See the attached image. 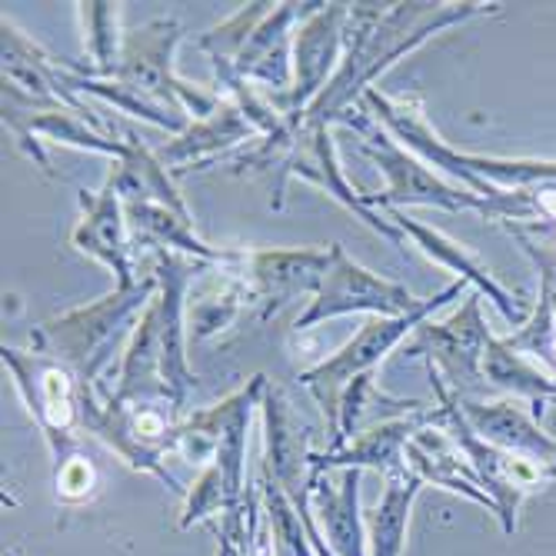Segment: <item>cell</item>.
I'll list each match as a JSON object with an SVG mask.
<instances>
[{
  "label": "cell",
  "mask_w": 556,
  "mask_h": 556,
  "mask_svg": "<svg viewBox=\"0 0 556 556\" xmlns=\"http://www.w3.org/2000/svg\"><path fill=\"white\" fill-rule=\"evenodd\" d=\"M261 410H264V430H267V477L280 483V490L293 503H307L314 430L303 424V417H296L293 403L277 387H267Z\"/></svg>",
  "instance_id": "obj_19"
},
{
  "label": "cell",
  "mask_w": 556,
  "mask_h": 556,
  "mask_svg": "<svg viewBox=\"0 0 556 556\" xmlns=\"http://www.w3.org/2000/svg\"><path fill=\"white\" fill-rule=\"evenodd\" d=\"M80 24H84V47L90 54V67L84 74L90 77H114L121 64V4H108V0H90V4H77Z\"/></svg>",
  "instance_id": "obj_30"
},
{
  "label": "cell",
  "mask_w": 556,
  "mask_h": 556,
  "mask_svg": "<svg viewBox=\"0 0 556 556\" xmlns=\"http://www.w3.org/2000/svg\"><path fill=\"white\" fill-rule=\"evenodd\" d=\"M180 40H184V27L174 17H157L147 21L143 27L127 30L121 47V64L111 80L130 87L134 93L150 100V104L204 121L224 104V97L197 84H187L174 71V54Z\"/></svg>",
  "instance_id": "obj_7"
},
{
  "label": "cell",
  "mask_w": 556,
  "mask_h": 556,
  "mask_svg": "<svg viewBox=\"0 0 556 556\" xmlns=\"http://www.w3.org/2000/svg\"><path fill=\"white\" fill-rule=\"evenodd\" d=\"M364 108L396 143H403L433 170H443L464 190L490 204V217L500 224H533V197L540 190H556V161L533 157H486L450 147L427 121L417 97H387L377 87L364 93Z\"/></svg>",
  "instance_id": "obj_2"
},
{
  "label": "cell",
  "mask_w": 556,
  "mask_h": 556,
  "mask_svg": "<svg viewBox=\"0 0 556 556\" xmlns=\"http://www.w3.org/2000/svg\"><path fill=\"white\" fill-rule=\"evenodd\" d=\"M77 200H80V220L71 230L74 250L104 264L117 277V287H134L140 274L134 264V237L127 227L121 193L111 184H104L100 190H80Z\"/></svg>",
  "instance_id": "obj_18"
},
{
  "label": "cell",
  "mask_w": 556,
  "mask_h": 556,
  "mask_svg": "<svg viewBox=\"0 0 556 556\" xmlns=\"http://www.w3.org/2000/svg\"><path fill=\"white\" fill-rule=\"evenodd\" d=\"M361 137V150L383 170L387 187L380 193H364L374 211H403V207H440V211H477L490 217V204L460 184L443 180L430 164H424L407 147L396 143L364 108H353L343 121Z\"/></svg>",
  "instance_id": "obj_5"
},
{
  "label": "cell",
  "mask_w": 556,
  "mask_h": 556,
  "mask_svg": "<svg viewBox=\"0 0 556 556\" xmlns=\"http://www.w3.org/2000/svg\"><path fill=\"white\" fill-rule=\"evenodd\" d=\"M380 214H383L403 237L414 240V247H420L433 264L446 267L450 274H457L460 280H467L470 287H477L480 296L493 300V307H496L503 317H507L510 324H523V320L530 317V314L520 307V303H517V296H514L510 290H503V287L493 280V274L470 254V250H467L464 243L450 240L446 233H440V230H433V227H424L420 220L407 217V211H380Z\"/></svg>",
  "instance_id": "obj_23"
},
{
  "label": "cell",
  "mask_w": 556,
  "mask_h": 556,
  "mask_svg": "<svg viewBox=\"0 0 556 556\" xmlns=\"http://www.w3.org/2000/svg\"><path fill=\"white\" fill-rule=\"evenodd\" d=\"M257 140H261V134L247 121V114L237 104H230V100H224L211 117L190 121V127L184 134H177L174 140L157 147V157L177 177L187 170H204L217 157L237 150L240 143H257Z\"/></svg>",
  "instance_id": "obj_22"
},
{
  "label": "cell",
  "mask_w": 556,
  "mask_h": 556,
  "mask_svg": "<svg viewBox=\"0 0 556 556\" xmlns=\"http://www.w3.org/2000/svg\"><path fill=\"white\" fill-rule=\"evenodd\" d=\"M330 264V247H293V250H250L243 254V280L250 303H257V317L270 320L296 296L320 290L324 270Z\"/></svg>",
  "instance_id": "obj_15"
},
{
  "label": "cell",
  "mask_w": 556,
  "mask_h": 556,
  "mask_svg": "<svg viewBox=\"0 0 556 556\" xmlns=\"http://www.w3.org/2000/svg\"><path fill=\"white\" fill-rule=\"evenodd\" d=\"M361 473L330 470L311 477V514L333 556H367V523L361 517Z\"/></svg>",
  "instance_id": "obj_21"
},
{
  "label": "cell",
  "mask_w": 556,
  "mask_h": 556,
  "mask_svg": "<svg viewBox=\"0 0 556 556\" xmlns=\"http://www.w3.org/2000/svg\"><path fill=\"white\" fill-rule=\"evenodd\" d=\"M350 4H307L293 30V87L274 100L283 117H300L324 87L333 80L343 61V27Z\"/></svg>",
  "instance_id": "obj_12"
},
{
  "label": "cell",
  "mask_w": 556,
  "mask_h": 556,
  "mask_svg": "<svg viewBox=\"0 0 556 556\" xmlns=\"http://www.w3.org/2000/svg\"><path fill=\"white\" fill-rule=\"evenodd\" d=\"M503 227L510 230V237L520 243V250L533 261V267L540 274V296H546L553 303V314H556V243L530 233L520 224H503Z\"/></svg>",
  "instance_id": "obj_33"
},
{
  "label": "cell",
  "mask_w": 556,
  "mask_h": 556,
  "mask_svg": "<svg viewBox=\"0 0 556 556\" xmlns=\"http://www.w3.org/2000/svg\"><path fill=\"white\" fill-rule=\"evenodd\" d=\"M290 177H300V180L320 187L324 193H330L343 211H350L357 220H364L374 233H380L393 247H407V237H403L380 211L367 207L364 190H357V187L346 180V174L340 167V157H337V143H333V130L330 127L307 124V121L296 117L293 147H290V154L283 157V164L277 167V184H274V200H270L274 211L283 207L287 180Z\"/></svg>",
  "instance_id": "obj_11"
},
{
  "label": "cell",
  "mask_w": 556,
  "mask_h": 556,
  "mask_svg": "<svg viewBox=\"0 0 556 556\" xmlns=\"http://www.w3.org/2000/svg\"><path fill=\"white\" fill-rule=\"evenodd\" d=\"M493 11L496 4H350L343 61L300 121L320 127L340 124L396 61L414 54L430 37Z\"/></svg>",
  "instance_id": "obj_1"
},
{
  "label": "cell",
  "mask_w": 556,
  "mask_h": 556,
  "mask_svg": "<svg viewBox=\"0 0 556 556\" xmlns=\"http://www.w3.org/2000/svg\"><path fill=\"white\" fill-rule=\"evenodd\" d=\"M121 137L124 157L117 161V167H111L108 184L121 193L124 204H164L180 214H190L184 197L174 187V174L161 164L157 150H150L130 127L121 130Z\"/></svg>",
  "instance_id": "obj_26"
},
{
  "label": "cell",
  "mask_w": 556,
  "mask_h": 556,
  "mask_svg": "<svg viewBox=\"0 0 556 556\" xmlns=\"http://www.w3.org/2000/svg\"><path fill=\"white\" fill-rule=\"evenodd\" d=\"M80 424L117 457L143 473H154L170 490H184L167 470V453H174V433L180 417L167 403H127L114 393H100L84 387L80 396Z\"/></svg>",
  "instance_id": "obj_6"
},
{
  "label": "cell",
  "mask_w": 556,
  "mask_h": 556,
  "mask_svg": "<svg viewBox=\"0 0 556 556\" xmlns=\"http://www.w3.org/2000/svg\"><path fill=\"white\" fill-rule=\"evenodd\" d=\"M54 483H58V496L67 503H80L93 493L97 486V470L90 464V457L80 450L77 457H71L67 464L54 467Z\"/></svg>",
  "instance_id": "obj_34"
},
{
  "label": "cell",
  "mask_w": 556,
  "mask_h": 556,
  "mask_svg": "<svg viewBox=\"0 0 556 556\" xmlns=\"http://www.w3.org/2000/svg\"><path fill=\"white\" fill-rule=\"evenodd\" d=\"M460 414L467 424L493 446L514 453V457L533 464L549 480H556V440L540 427V420L527 410H520L514 400H460Z\"/></svg>",
  "instance_id": "obj_20"
},
{
  "label": "cell",
  "mask_w": 556,
  "mask_h": 556,
  "mask_svg": "<svg viewBox=\"0 0 556 556\" xmlns=\"http://www.w3.org/2000/svg\"><path fill=\"white\" fill-rule=\"evenodd\" d=\"M470 283L457 280L443 287L433 296H424V303L414 314H403V317H370L357 333H353L340 350H333L327 361H320L317 367L303 370L300 383L314 393V400L320 403V410L327 417V433L330 443L337 437V420H340V396L343 390L364 377V374H377V367L387 361V353L396 350L410 333H417L420 324H427L437 311H443L450 300H457Z\"/></svg>",
  "instance_id": "obj_4"
},
{
  "label": "cell",
  "mask_w": 556,
  "mask_h": 556,
  "mask_svg": "<svg viewBox=\"0 0 556 556\" xmlns=\"http://www.w3.org/2000/svg\"><path fill=\"white\" fill-rule=\"evenodd\" d=\"M0 361H4V367L11 370L14 387L27 403V414L34 417L40 437L47 440L54 467L77 457L80 453L77 430H84V424H80L84 387L74 377V370H67L54 357H47V353L17 350L8 343L0 346Z\"/></svg>",
  "instance_id": "obj_8"
},
{
  "label": "cell",
  "mask_w": 556,
  "mask_h": 556,
  "mask_svg": "<svg viewBox=\"0 0 556 556\" xmlns=\"http://www.w3.org/2000/svg\"><path fill=\"white\" fill-rule=\"evenodd\" d=\"M427 483L417 473H403L383 480V496L377 500V507L367 510V546L370 556H403V543H407V523L414 500L420 496Z\"/></svg>",
  "instance_id": "obj_29"
},
{
  "label": "cell",
  "mask_w": 556,
  "mask_h": 556,
  "mask_svg": "<svg viewBox=\"0 0 556 556\" xmlns=\"http://www.w3.org/2000/svg\"><path fill=\"white\" fill-rule=\"evenodd\" d=\"M553 403H556V400H553Z\"/></svg>",
  "instance_id": "obj_36"
},
{
  "label": "cell",
  "mask_w": 556,
  "mask_h": 556,
  "mask_svg": "<svg viewBox=\"0 0 556 556\" xmlns=\"http://www.w3.org/2000/svg\"><path fill=\"white\" fill-rule=\"evenodd\" d=\"M424 300H417L407 287L387 280L357 261L346 257L343 243H330V264L324 270L320 290L307 303V311L296 317V330H311L327 320L346 314H370V317H403L414 314Z\"/></svg>",
  "instance_id": "obj_10"
},
{
  "label": "cell",
  "mask_w": 556,
  "mask_h": 556,
  "mask_svg": "<svg viewBox=\"0 0 556 556\" xmlns=\"http://www.w3.org/2000/svg\"><path fill=\"white\" fill-rule=\"evenodd\" d=\"M407 467L410 473H417L424 483H433V486H446L453 493H464L483 507L496 510L490 493L483 490L480 477L473 473V467L467 464L464 450L457 446V440L450 437V430L443 424H430L424 427L410 446H407Z\"/></svg>",
  "instance_id": "obj_25"
},
{
  "label": "cell",
  "mask_w": 556,
  "mask_h": 556,
  "mask_svg": "<svg viewBox=\"0 0 556 556\" xmlns=\"http://www.w3.org/2000/svg\"><path fill=\"white\" fill-rule=\"evenodd\" d=\"M264 507H267V520L274 530L277 556H317L311 533H307V527H303V517L296 510V503L270 477H264Z\"/></svg>",
  "instance_id": "obj_31"
},
{
  "label": "cell",
  "mask_w": 556,
  "mask_h": 556,
  "mask_svg": "<svg viewBox=\"0 0 556 556\" xmlns=\"http://www.w3.org/2000/svg\"><path fill=\"white\" fill-rule=\"evenodd\" d=\"M483 380L496 390H507L533 407V417L540 420L546 403L556 400V380L527 353L503 343V337H493L483 357Z\"/></svg>",
  "instance_id": "obj_28"
},
{
  "label": "cell",
  "mask_w": 556,
  "mask_h": 556,
  "mask_svg": "<svg viewBox=\"0 0 556 556\" xmlns=\"http://www.w3.org/2000/svg\"><path fill=\"white\" fill-rule=\"evenodd\" d=\"M154 296L157 277L143 274L134 287H117L108 296L87 303V307H74L61 317L43 320L30 333V343L37 353H47V357L74 370L80 387L100 390V377L114 367L117 357H124L137 324Z\"/></svg>",
  "instance_id": "obj_3"
},
{
  "label": "cell",
  "mask_w": 556,
  "mask_h": 556,
  "mask_svg": "<svg viewBox=\"0 0 556 556\" xmlns=\"http://www.w3.org/2000/svg\"><path fill=\"white\" fill-rule=\"evenodd\" d=\"M480 293H467L460 311H453L446 320H427L417 327L414 340L403 346L407 357H424L430 370L440 374V380L450 387L453 396L460 400H480L483 390V357L493 340Z\"/></svg>",
  "instance_id": "obj_9"
},
{
  "label": "cell",
  "mask_w": 556,
  "mask_h": 556,
  "mask_svg": "<svg viewBox=\"0 0 556 556\" xmlns=\"http://www.w3.org/2000/svg\"><path fill=\"white\" fill-rule=\"evenodd\" d=\"M217 556H237V546H233V543L224 536V540H220V549H217Z\"/></svg>",
  "instance_id": "obj_35"
},
{
  "label": "cell",
  "mask_w": 556,
  "mask_h": 556,
  "mask_svg": "<svg viewBox=\"0 0 556 556\" xmlns=\"http://www.w3.org/2000/svg\"><path fill=\"white\" fill-rule=\"evenodd\" d=\"M0 58H4V84L24 93L27 100H40V104H58L77 111L90 127L100 134H117L114 127H104L84 97L71 90V61L50 58L40 43H34L14 21H0Z\"/></svg>",
  "instance_id": "obj_14"
},
{
  "label": "cell",
  "mask_w": 556,
  "mask_h": 556,
  "mask_svg": "<svg viewBox=\"0 0 556 556\" xmlns=\"http://www.w3.org/2000/svg\"><path fill=\"white\" fill-rule=\"evenodd\" d=\"M503 343L527 353L530 361H536L556 380V314L546 296H536V307L530 311V317L520 324L517 333L503 337Z\"/></svg>",
  "instance_id": "obj_32"
},
{
  "label": "cell",
  "mask_w": 556,
  "mask_h": 556,
  "mask_svg": "<svg viewBox=\"0 0 556 556\" xmlns=\"http://www.w3.org/2000/svg\"><path fill=\"white\" fill-rule=\"evenodd\" d=\"M124 211H127L134 247H147V250H154V254L157 250H167V254H180L207 267L230 264L237 257L233 250H220V247H211L207 240H200L190 214H180L164 204H124Z\"/></svg>",
  "instance_id": "obj_24"
},
{
  "label": "cell",
  "mask_w": 556,
  "mask_h": 556,
  "mask_svg": "<svg viewBox=\"0 0 556 556\" xmlns=\"http://www.w3.org/2000/svg\"><path fill=\"white\" fill-rule=\"evenodd\" d=\"M267 387H270L267 377L257 374V377H250L237 393L214 403V407L197 410L193 417L180 420L177 433H174V453L184 457L187 464H211L217 453V443L227 433V427L233 424V417L247 407H261Z\"/></svg>",
  "instance_id": "obj_27"
},
{
  "label": "cell",
  "mask_w": 556,
  "mask_h": 556,
  "mask_svg": "<svg viewBox=\"0 0 556 556\" xmlns=\"http://www.w3.org/2000/svg\"><path fill=\"white\" fill-rule=\"evenodd\" d=\"M430 424H443L440 403H437V407L407 414V417L383 420V424H377L370 430H361L340 450L314 453V457H311V477H320V473H330V470H377L383 480L410 473L407 446Z\"/></svg>",
  "instance_id": "obj_17"
},
{
  "label": "cell",
  "mask_w": 556,
  "mask_h": 556,
  "mask_svg": "<svg viewBox=\"0 0 556 556\" xmlns=\"http://www.w3.org/2000/svg\"><path fill=\"white\" fill-rule=\"evenodd\" d=\"M307 11V4H270V11L250 30L233 61L211 64L217 71H233L237 77L257 84L270 104L290 93L293 87V30Z\"/></svg>",
  "instance_id": "obj_16"
},
{
  "label": "cell",
  "mask_w": 556,
  "mask_h": 556,
  "mask_svg": "<svg viewBox=\"0 0 556 556\" xmlns=\"http://www.w3.org/2000/svg\"><path fill=\"white\" fill-rule=\"evenodd\" d=\"M4 124L17 137L24 154L30 161H37L40 170H50V161L40 147L43 137L54 140V143L77 147V150H90V154H104L111 161L124 157V140H117V134H100L77 111L58 108V104H40V100H27L24 93H17L8 84H4Z\"/></svg>",
  "instance_id": "obj_13"
}]
</instances>
